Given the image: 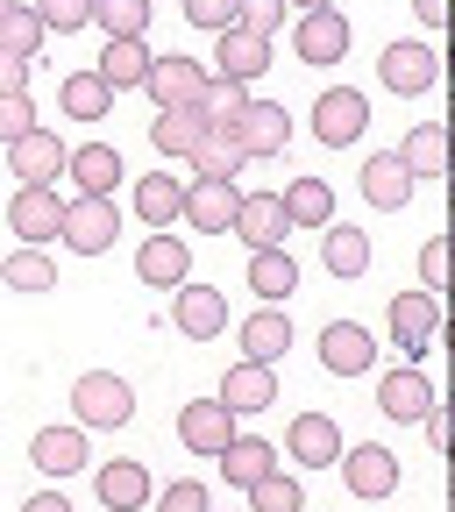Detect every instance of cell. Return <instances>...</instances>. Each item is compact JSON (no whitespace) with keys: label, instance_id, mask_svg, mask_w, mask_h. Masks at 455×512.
I'll use <instances>...</instances> for the list:
<instances>
[{"label":"cell","instance_id":"6da1fadb","mask_svg":"<svg viewBox=\"0 0 455 512\" xmlns=\"http://www.w3.org/2000/svg\"><path fill=\"white\" fill-rule=\"evenodd\" d=\"M384 313H392V349H399V363H427V356L441 349V299H434V292H399Z\"/></svg>","mask_w":455,"mask_h":512},{"label":"cell","instance_id":"7a4b0ae2","mask_svg":"<svg viewBox=\"0 0 455 512\" xmlns=\"http://www.w3.org/2000/svg\"><path fill=\"white\" fill-rule=\"evenodd\" d=\"M72 413H79V427H128L136 420V392H128V377H114V370H86L72 384Z\"/></svg>","mask_w":455,"mask_h":512},{"label":"cell","instance_id":"3957f363","mask_svg":"<svg viewBox=\"0 0 455 512\" xmlns=\"http://www.w3.org/2000/svg\"><path fill=\"white\" fill-rule=\"evenodd\" d=\"M57 242L79 249V256H107V249L121 242V207H114V200H64Z\"/></svg>","mask_w":455,"mask_h":512},{"label":"cell","instance_id":"277c9868","mask_svg":"<svg viewBox=\"0 0 455 512\" xmlns=\"http://www.w3.org/2000/svg\"><path fill=\"white\" fill-rule=\"evenodd\" d=\"M363 128H370V100L356 86H328L313 100V143L349 150V143H363Z\"/></svg>","mask_w":455,"mask_h":512},{"label":"cell","instance_id":"5b68a950","mask_svg":"<svg viewBox=\"0 0 455 512\" xmlns=\"http://www.w3.org/2000/svg\"><path fill=\"white\" fill-rule=\"evenodd\" d=\"M235 207H242V185H235V178H192L178 221H192L200 235H228V228H235Z\"/></svg>","mask_w":455,"mask_h":512},{"label":"cell","instance_id":"8992f818","mask_svg":"<svg viewBox=\"0 0 455 512\" xmlns=\"http://www.w3.org/2000/svg\"><path fill=\"white\" fill-rule=\"evenodd\" d=\"M271 72V36H256V29H221L214 36V79H235V86H256Z\"/></svg>","mask_w":455,"mask_h":512},{"label":"cell","instance_id":"52a82bcc","mask_svg":"<svg viewBox=\"0 0 455 512\" xmlns=\"http://www.w3.org/2000/svg\"><path fill=\"white\" fill-rule=\"evenodd\" d=\"M377 79L384 86H392L399 100H413V93H434V79H441V57H434V43H392V50H384L377 57Z\"/></svg>","mask_w":455,"mask_h":512},{"label":"cell","instance_id":"ba28073f","mask_svg":"<svg viewBox=\"0 0 455 512\" xmlns=\"http://www.w3.org/2000/svg\"><path fill=\"white\" fill-rule=\"evenodd\" d=\"M342 484L356 491V498H392L399 491V456L384 441H356V448H342Z\"/></svg>","mask_w":455,"mask_h":512},{"label":"cell","instance_id":"9c48e42d","mask_svg":"<svg viewBox=\"0 0 455 512\" xmlns=\"http://www.w3.org/2000/svg\"><path fill=\"white\" fill-rule=\"evenodd\" d=\"M171 320H178L185 342H214V335H228V292H214V285H178V292H171Z\"/></svg>","mask_w":455,"mask_h":512},{"label":"cell","instance_id":"30bf717a","mask_svg":"<svg viewBox=\"0 0 455 512\" xmlns=\"http://www.w3.org/2000/svg\"><path fill=\"white\" fill-rule=\"evenodd\" d=\"M57 221H64L57 185H22L15 200H8V228H15V242H29V249L57 242Z\"/></svg>","mask_w":455,"mask_h":512},{"label":"cell","instance_id":"8fae6325","mask_svg":"<svg viewBox=\"0 0 455 512\" xmlns=\"http://www.w3.org/2000/svg\"><path fill=\"white\" fill-rule=\"evenodd\" d=\"M143 93H150L157 107H200V93H207V64H200V57H150Z\"/></svg>","mask_w":455,"mask_h":512},{"label":"cell","instance_id":"7c38bea8","mask_svg":"<svg viewBox=\"0 0 455 512\" xmlns=\"http://www.w3.org/2000/svg\"><path fill=\"white\" fill-rule=\"evenodd\" d=\"M427 406H434V377H427L420 363H399V370L377 377V413H384V420L406 427V420H420Z\"/></svg>","mask_w":455,"mask_h":512},{"label":"cell","instance_id":"4fadbf2b","mask_svg":"<svg viewBox=\"0 0 455 512\" xmlns=\"http://www.w3.org/2000/svg\"><path fill=\"white\" fill-rule=\"evenodd\" d=\"M235 434H242V427H235V413H228L221 399H192V406H178V441L192 448V456H221Z\"/></svg>","mask_w":455,"mask_h":512},{"label":"cell","instance_id":"5bb4252c","mask_svg":"<svg viewBox=\"0 0 455 512\" xmlns=\"http://www.w3.org/2000/svg\"><path fill=\"white\" fill-rule=\"evenodd\" d=\"M377 363V335L356 328V320H335V328H320V370L328 377H363Z\"/></svg>","mask_w":455,"mask_h":512},{"label":"cell","instance_id":"9a60e30c","mask_svg":"<svg viewBox=\"0 0 455 512\" xmlns=\"http://www.w3.org/2000/svg\"><path fill=\"white\" fill-rule=\"evenodd\" d=\"M235 420L242 413H271L278 406V370L271 363H235V370H221V392H214Z\"/></svg>","mask_w":455,"mask_h":512},{"label":"cell","instance_id":"2e32d148","mask_svg":"<svg viewBox=\"0 0 455 512\" xmlns=\"http://www.w3.org/2000/svg\"><path fill=\"white\" fill-rule=\"evenodd\" d=\"M64 157H72V150H64L50 128H29L22 143H8V171H15V185H57V178H64Z\"/></svg>","mask_w":455,"mask_h":512},{"label":"cell","instance_id":"e0dca14e","mask_svg":"<svg viewBox=\"0 0 455 512\" xmlns=\"http://www.w3.org/2000/svg\"><path fill=\"white\" fill-rule=\"evenodd\" d=\"M235 136H242L249 157H285V143H292V114H285L278 100H256V93H249V107H242V121H235Z\"/></svg>","mask_w":455,"mask_h":512},{"label":"cell","instance_id":"ac0fdd59","mask_svg":"<svg viewBox=\"0 0 455 512\" xmlns=\"http://www.w3.org/2000/svg\"><path fill=\"white\" fill-rule=\"evenodd\" d=\"M356 185H363V200H370L377 214H406L420 178L399 164V150H384V157H370V164H363V178H356Z\"/></svg>","mask_w":455,"mask_h":512},{"label":"cell","instance_id":"d6986e66","mask_svg":"<svg viewBox=\"0 0 455 512\" xmlns=\"http://www.w3.org/2000/svg\"><path fill=\"white\" fill-rule=\"evenodd\" d=\"M292 50H299V64H342V57H349V15H342V8L306 15V22L292 29Z\"/></svg>","mask_w":455,"mask_h":512},{"label":"cell","instance_id":"ffe728a7","mask_svg":"<svg viewBox=\"0 0 455 512\" xmlns=\"http://www.w3.org/2000/svg\"><path fill=\"white\" fill-rule=\"evenodd\" d=\"M64 178L79 185V200H114V185H121V150H114V143H79L72 157H64Z\"/></svg>","mask_w":455,"mask_h":512},{"label":"cell","instance_id":"44dd1931","mask_svg":"<svg viewBox=\"0 0 455 512\" xmlns=\"http://www.w3.org/2000/svg\"><path fill=\"white\" fill-rule=\"evenodd\" d=\"M136 278H143V285H157V292L192 285V249H185L171 228H157V235L143 242V256H136Z\"/></svg>","mask_w":455,"mask_h":512},{"label":"cell","instance_id":"7402d4cb","mask_svg":"<svg viewBox=\"0 0 455 512\" xmlns=\"http://www.w3.org/2000/svg\"><path fill=\"white\" fill-rule=\"evenodd\" d=\"M235 235L249 249H285L292 221H285V200L278 192H242V207H235Z\"/></svg>","mask_w":455,"mask_h":512},{"label":"cell","instance_id":"603a6c76","mask_svg":"<svg viewBox=\"0 0 455 512\" xmlns=\"http://www.w3.org/2000/svg\"><path fill=\"white\" fill-rule=\"evenodd\" d=\"M285 448H292L299 470H328V463L342 456V427H335L328 413H299V420L285 427Z\"/></svg>","mask_w":455,"mask_h":512},{"label":"cell","instance_id":"cb8c5ba5","mask_svg":"<svg viewBox=\"0 0 455 512\" xmlns=\"http://www.w3.org/2000/svg\"><path fill=\"white\" fill-rule=\"evenodd\" d=\"M29 463L43 470V477H79L86 470V427H43L36 441H29Z\"/></svg>","mask_w":455,"mask_h":512},{"label":"cell","instance_id":"d4e9b609","mask_svg":"<svg viewBox=\"0 0 455 512\" xmlns=\"http://www.w3.org/2000/svg\"><path fill=\"white\" fill-rule=\"evenodd\" d=\"M292 356V313L264 306L242 320V363H285Z\"/></svg>","mask_w":455,"mask_h":512},{"label":"cell","instance_id":"484cf974","mask_svg":"<svg viewBox=\"0 0 455 512\" xmlns=\"http://www.w3.org/2000/svg\"><path fill=\"white\" fill-rule=\"evenodd\" d=\"M100 86L107 93H128V86H143L150 79V50H143V36H107V50H100Z\"/></svg>","mask_w":455,"mask_h":512},{"label":"cell","instance_id":"4316f807","mask_svg":"<svg viewBox=\"0 0 455 512\" xmlns=\"http://www.w3.org/2000/svg\"><path fill=\"white\" fill-rule=\"evenodd\" d=\"M192 178H242V164H249V150H242V136L235 128H207L200 143H192Z\"/></svg>","mask_w":455,"mask_h":512},{"label":"cell","instance_id":"83f0119b","mask_svg":"<svg viewBox=\"0 0 455 512\" xmlns=\"http://www.w3.org/2000/svg\"><path fill=\"white\" fill-rule=\"evenodd\" d=\"M214 463H221V477H228V484H242V491H249L256 477H271V470H278V448H271L264 434H235Z\"/></svg>","mask_w":455,"mask_h":512},{"label":"cell","instance_id":"f1b7e54d","mask_svg":"<svg viewBox=\"0 0 455 512\" xmlns=\"http://www.w3.org/2000/svg\"><path fill=\"white\" fill-rule=\"evenodd\" d=\"M249 292L264 299V306H285L299 292V264L285 249H249Z\"/></svg>","mask_w":455,"mask_h":512},{"label":"cell","instance_id":"f546056e","mask_svg":"<svg viewBox=\"0 0 455 512\" xmlns=\"http://www.w3.org/2000/svg\"><path fill=\"white\" fill-rule=\"evenodd\" d=\"M278 200H285V221L292 228H328L335 221V185L328 178H292Z\"/></svg>","mask_w":455,"mask_h":512},{"label":"cell","instance_id":"4dcf8cb0","mask_svg":"<svg viewBox=\"0 0 455 512\" xmlns=\"http://www.w3.org/2000/svg\"><path fill=\"white\" fill-rule=\"evenodd\" d=\"M93 491H100V505H107V512H143L157 484H150V470H143V463H107Z\"/></svg>","mask_w":455,"mask_h":512},{"label":"cell","instance_id":"1f68e13d","mask_svg":"<svg viewBox=\"0 0 455 512\" xmlns=\"http://www.w3.org/2000/svg\"><path fill=\"white\" fill-rule=\"evenodd\" d=\"M207 136V114L200 107H157V121H150V143L164 150V157H192V143H200Z\"/></svg>","mask_w":455,"mask_h":512},{"label":"cell","instance_id":"d6a6232c","mask_svg":"<svg viewBox=\"0 0 455 512\" xmlns=\"http://www.w3.org/2000/svg\"><path fill=\"white\" fill-rule=\"evenodd\" d=\"M320 256H328L335 278H363L370 271V235L349 228V221H328V228H320Z\"/></svg>","mask_w":455,"mask_h":512},{"label":"cell","instance_id":"836d02e7","mask_svg":"<svg viewBox=\"0 0 455 512\" xmlns=\"http://www.w3.org/2000/svg\"><path fill=\"white\" fill-rule=\"evenodd\" d=\"M0 285H8V292H57V256L22 242L15 256H0Z\"/></svg>","mask_w":455,"mask_h":512},{"label":"cell","instance_id":"e575fe53","mask_svg":"<svg viewBox=\"0 0 455 512\" xmlns=\"http://www.w3.org/2000/svg\"><path fill=\"white\" fill-rule=\"evenodd\" d=\"M399 164L413 178H448V128L441 121H420L413 136H406V150H399Z\"/></svg>","mask_w":455,"mask_h":512},{"label":"cell","instance_id":"d590c367","mask_svg":"<svg viewBox=\"0 0 455 512\" xmlns=\"http://www.w3.org/2000/svg\"><path fill=\"white\" fill-rule=\"evenodd\" d=\"M57 107L72 114V121H107L114 114V93L100 86V72H72V79L57 86Z\"/></svg>","mask_w":455,"mask_h":512},{"label":"cell","instance_id":"8d00e7d4","mask_svg":"<svg viewBox=\"0 0 455 512\" xmlns=\"http://www.w3.org/2000/svg\"><path fill=\"white\" fill-rule=\"evenodd\" d=\"M178 207H185V185H178L171 171H150V178L136 185V214H143L150 228H171V221H178Z\"/></svg>","mask_w":455,"mask_h":512},{"label":"cell","instance_id":"74e56055","mask_svg":"<svg viewBox=\"0 0 455 512\" xmlns=\"http://www.w3.org/2000/svg\"><path fill=\"white\" fill-rule=\"evenodd\" d=\"M242 107H249V86H235V79H214V72H207V93H200L207 128H235V121H242Z\"/></svg>","mask_w":455,"mask_h":512},{"label":"cell","instance_id":"f35d334b","mask_svg":"<svg viewBox=\"0 0 455 512\" xmlns=\"http://www.w3.org/2000/svg\"><path fill=\"white\" fill-rule=\"evenodd\" d=\"M50 43V29L36 22V8H8L0 15V50H15V57H29L36 64V50Z\"/></svg>","mask_w":455,"mask_h":512},{"label":"cell","instance_id":"ab89813d","mask_svg":"<svg viewBox=\"0 0 455 512\" xmlns=\"http://www.w3.org/2000/svg\"><path fill=\"white\" fill-rule=\"evenodd\" d=\"M93 29H107V36H143V29H150V0H93Z\"/></svg>","mask_w":455,"mask_h":512},{"label":"cell","instance_id":"60d3db41","mask_svg":"<svg viewBox=\"0 0 455 512\" xmlns=\"http://www.w3.org/2000/svg\"><path fill=\"white\" fill-rule=\"evenodd\" d=\"M249 505L256 512H306V484H292L285 470H271V477L249 484Z\"/></svg>","mask_w":455,"mask_h":512},{"label":"cell","instance_id":"b9f144b4","mask_svg":"<svg viewBox=\"0 0 455 512\" xmlns=\"http://www.w3.org/2000/svg\"><path fill=\"white\" fill-rule=\"evenodd\" d=\"M150 512H214V498H207V484L171 477L164 491H150Z\"/></svg>","mask_w":455,"mask_h":512},{"label":"cell","instance_id":"7bdbcfd3","mask_svg":"<svg viewBox=\"0 0 455 512\" xmlns=\"http://www.w3.org/2000/svg\"><path fill=\"white\" fill-rule=\"evenodd\" d=\"M36 22L72 36V29H93V0H36Z\"/></svg>","mask_w":455,"mask_h":512},{"label":"cell","instance_id":"ee69618b","mask_svg":"<svg viewBox=\"0 0 455 512\" xmlns=\"http://www.w3.org/2000/svg\"><path fill=\"white\" fill-rule=\"evenodd\" d=\"M29 128H43L36 121V100L29 93H0V143H22Z\"/></svg>","mask_w":455,"mask_h":512},{"label":"cell","instance_id":"f6af8a7d","mask_svg":"<svg viewBox=\"0 0 455 512\" xmlns=\"http://www.w3.org/2000/svg\"><path fill=\"white\" fill-rule=\"evenodd\" d=\"M235 29H256V36L285 29V0H235Z\"/></svg>","mask_w":455,"mask_h":512},{"label":"cell","instance_id":"bcb514c9","mask_svg":"<svg viewBox=\"0 0 455 512\" xmlns=\"http://www.w3.org/2000/svg\"><path fill=\"white\" fill-rule=\"evenodd\" d=\"M420 292L448 299V235H434V242L420 249Z\"/></svg>","mask_w":455,"mask_h":512},{"label":"cell","instance_id":"7dc6e473","mask_svg":"<svg viewBox=\"0 0 455 512\" xmlns=\"http://www.w3.org/2000/svg\"><path fill=\"white\" fill-rule=\"evenodd\" d=\"M185 22H192V29H214V36H221V29L235 22V0H185Z\"/></svg>","mask_w":455,"mask_h":512},{"label":"cell","instance_id":"c3c4849f","mask_svg":"<svg viewBox=\"0 0 455 512\" xmlns=\"http://www.w3.org/2000/svg\"><path fill=\"white\" fill-rule=\"evenodd\" d=\"M0 93H29V57L0 50Z\"/></svg>","mask_w":455,"mask_h":512},{"label":"cell","instance_id":"681fc988","mask_svg":"<svg viewBox=\"0 0 455 512\" xmlns=\"http://www.w3.org/2000/svg\"><path fill=\"white\" fill-rule=\"evenodd\" d=\"M22 512H72V498H64V491H57V484H50V491H36V498H29V505H22Z\"/></svg>","mask_w":455,"mask_h":512},{"label":"cell","instance_id":"f907efd6","mask_svg":"<svg viewBox=\"0 0 455 512\" xmlns=\"http://www.w3.org/2000/svg\"><path fill=\"white\" fill-rule=\"evenodd\" d=\"M441 15H448V0H420V22L427 29H441Z\"/></svg>","mask_w":455,"mask_h":512},{"label":"cell","instance_id":"816d5d0a","mask_svg":"<svg viewBox=\"0 0 455 512\" xmlns=\"http://www.w3.org/2000/svg\"><path fill=\"white\" fill-rule=\"evenodd\" d=\"M292 8H306V15H320V8H335V0H292Z\"/></svg>","mask_w":455,"mask_h":512},{"label":"cell","instance_id":"f5cc1de1","mask_svg":"<svg viewBox=\"0 0 455 512\" xmlns=\"http://www.w3.org/2000/svg\"><path fill=\"white\" fill-rule=\"evenodd\" d=\"M8 8H15V0H0V15H8Z\"/></svg>","mask_w":455,"mask_h":512}]
</instances>
